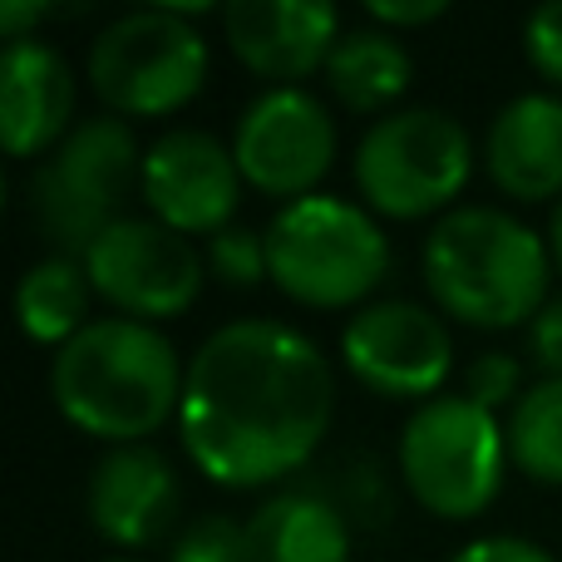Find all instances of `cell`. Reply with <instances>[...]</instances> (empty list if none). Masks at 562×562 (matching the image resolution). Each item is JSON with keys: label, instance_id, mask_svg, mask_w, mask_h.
Returning <instances> with one entry per match:
<instances>
[{"label": "cell", "instance_id": "5bb4252c", "mask_svg": "<svg viewBox=\"0 0 562 562\" xmlns=\"http://www.w3.org/2000/svg\"><path fill=\"white\" fill-rule=\"evenodd\" d=\"M89 524L114 548H154L173 533L183 514V484H178L168 454L154 445H119L94 464L85 488Z\"/></svg>", "mask_w": 562, "mask_h": 562}, {"label": "cell", "instance_id": "5b68a950", "mask_svg": "<svg viewBox=\"0 0 562 562\" xmlns=\"http://www.w3.org/2000/svg\"><path fill=\"white\" fill-rule=\"evenodd\" d=\"M267 262L291 301L340 311L380 286V277L390 272V243L360 203L311 193L277 207L267 223Z\"/></svg>", "mask_w": 562, "mask_h": 562}, {"label": "cell", "instance_id": "7a4b0ae2", "mask_svg": "<svg viewBox=\"0 0 562 562\" xmlns=\"http://www.w3.org/2000/svg\"><path fill=\"white\" fill-rule=\"evenodd\" d=\"M188 366L148 321L99 316L55 350L49 395L59 415L104 445H144L183 405Z\"/></svg>", "mask_w": 562, "mask_h": 562}, {"label": "cell", "instance_id": "ac0fdd59", "mask_svg": "<svg viewBox=\"0 0 562 562\" xmlns=\"http://www.w3.org/2000/svg\"><path fill=\"white\" fill-rule=\"evenodd\" d=\"M409 75H415L409 49L380 25L346 30L326 59V85L350 114H395L390 104L409 89Z\"/></svg>", "mask_w": 562, "mask_h": 562}, {"label": "cell", "instance_id": "d4e9b609", "mask_svg": "<svg viewBox=\"0 0 562 562\" xmlns=\"http://www.w3.org/2000/svg\"><path fill=\"white\" fill-rule=\"evenodd\" d=\"M528 340H533V360L543 370V380H562V296H553L533 316Z\"/></svg>", "mask_w": 562, "mask_h": 562}, {"label": "cell", "instance_id": "3957f363", "mask_svg": "<svg viewBox=\"0 0 562 562\" xmlns=\"http://www.w3.org/2000/svg\"><path fill=\"white\" fill-rule=\"evenodd\" d=\"M548 237L504 207H454L425 243V281L445 316L479 330H508L548 306Z\"/></svg>", "mask_w": 562, "mask_h": 562}, {"label": "cell", "instance_id": "7402d4cb", "mask_svg": "<svg viewBox=\"0 0 562 562\" xmlns=\"http://www.w3.org/2000/svg\"><path fill=\"white\" fill-rule=\"evenodd\" d=\"M464 395L474 400L479 409H488V415L514 409L518 400L528 395L524 390V366H518L508 350H484V356H474V366L464 370Z\"/></svg>", "mask_w": 562, "mask_h": 562}, {"label": "cell", "instance_id": "ba28073f", "mask_svg": "<svg viewBox=\"0 0 562 562\" xmlns=\"http://www.w3.org/2000/svg\"><path fill=\"white\" fill-rule=\"evenodd\" d=\"M207 79V40L188 10L148 5L109 20L89 45V85L114 114L164 119L193 104Z\"/></svg>", "mask_w": 562, "mask_h": 562}, {"label": "cell", "instance_id": "4316f807", "mask_svg": "<svg viewBox=\"0 0 562 562\" xmlns=\"http://www.w3.org/2000/svg\"><path fill=\"white\" fill-rule=\"evenodd\" d=\"M445 0H370L366 15L375 20L380 30H390V35H400V30H415V25H429V20L445 15Z\"/></svg>", "mask_w": 562, "mask_h": 562}, {"label": "cell", "instance_id": "83f0119b", "mask_svg": "<svg viewBox=\"0 0 562 562\" xmlns=\"http://www.w3.org/2000/svg\"><path fill=\"white\" fill-rule=\"evenodd\" d=\"M49 15V5H0V35L10 40V45H15V40H30L25 35V25H40V20Z\"/></svg>", "mask_w": 562, "mask_h": 562}, {"label": "cell", "instance_id": "4fadbf2b", "mask_svg": "<svg viewBox=\"0 0 562 562\" xmlns=\"http://www.w3.org/2000/svg\"><path fill=\"white\" fill-rule=\"evenodd\" d=\"M223 40L252 75L272 89H301V79L326 69L340 30V15L326 0H233L217 10Z\"/></svg>", "mask_w": 562, "mask_h": 562}, {"label": "cell", "instance_id": "8fae6325", "mask_svg": "<svg viewBox=\"0 0 562 562\" xmlns=\"http://www.w3.org/2000/svg\"><path fill=\"white\" fill-rule=\"evenodd\" d=\"M346 370L385 400H435L454 366L449 326L419 301H370L340 330Z\"/></svg>", "mask_w": 562, "mask_h": 562}, {"label": "cell", "instance_id": "30bf717a", "mask_svg": "<svg viewBox=\"0 0 562 562\" xmlns=\"http://www.w3.org/2000/svg\"><path fill=\"white\" fill-rule=\"evenodd\" d=\"M233 158L247 188L296 203L336 164V119L306 89H267L237 119Z\"/></svg>", "mask_w": 562, "mask_h": 562}, {"label": "cell", "instance_id": "e0dca14e", "mask_svg": "<svg viewBox=\"0 0 562 562\" xmlns=\"http://www.w3.org/2000/svg\"><path fill=\"white\" fill-rule=\"evenodd\" d=\"M247 558L252 562H346L350 558V524L330 498L321 494H286L267 498L247 518Z\"/></svg>", "mask_w": 562, "mask_h": 562}, {"label": "cell", "instance_id": "44dd1931", "mask_svg": "<svg viewBox=\"0 0 562 562\" xmlns=\"http://www.w3.org/2000/svg\"><path fill=\"white\" fill-rule=\"evenodd\" d=\"M207 272L223 277L227 286H257L262 277H272V262H267V233H252V227H223V233L207 243Z\"/></svg>", "mask_w": 562, "mask_h": 562}, {"label": "cell", "instance_id": "6da1fadb", "mask_svg": "<svg viewBox=\"0 0 562 562\" xmlns=\"http://www.w3.org/2000/svg\"><path fill=\"white\" fill-rule=\"evenodd\" d=\"M330 415L336 375L316 340L281 321H233L188 360L178 429L198 474L262 488L316 454Z\"/></svg>", "mask_w": 562, "mask_h": 562}, {"label": "cell", "instance_id": "484cf974", "mask_svg": "<svg viewBox=\"0 0 562 562\" xmlns=\"http://www.w3.org/2000/svg\"><path fill=\"white\" fill-rule=\"evenodd\" d=\"M454 562H558V558L548 548L528 543V538L494 533V538H474L469 548H459Z\"/></svg>", "mask_w": 562, "mask_h": 562}, {"label": "cell", "instance_id": "2e32d148", "mask_svg": "<svg viewBox=\"0 0 562 562\" xmlns=\"http://www.w3.org/2000/svg\"><path fill=\"white\" fill-rule=\"evenodd\" d=\"M484 164L518 203H562V99L543 89L508 99L488 124Z\"/></svg>", "mask_w": 562, "mask_h": 562}, {"label": "cell", "instance_id": "8992f818", "mask_svg": "<svg viewBox=\"0 0 562 562\" xmlns=\"http://www.w3.org/2000/svg\"><path fill=\"white\" fill-rule=\"evenodd\" d=\"M504 419L479 409L469 395H435L405 419L400 479L425 514L449 518V524L484 514L504 488Z\"/></svg>", "mask_w": 562, "mask_h": 562}, {"label": "cell", "instance_id": "ffe728a7", "mask_svg": "<svg viewBox=\"0 0 562 562\" xmlns=\"http://www.w3.org/2000/svg\"><path fill=\"white\" fill-rule=\"evenodd\" d=\"M508 459L533 484H562V380H538L504 419Z\"/></svg>", "mask_w": 562, "mask_h": 562}, {"label": "cell", "instance_id": "f1b7e54d", "mask_svg": "<svg viewBox=\"0 0 562 562\" xmlns=\"http://www.w3.org/2000/svg\"><path fill=\"white\" fill-rule=\"evenodd\" d=\"M548 257H553V267L562 272V203L553 207V223H548Z\"/></svg>", "mask_w": 562, "mask_h": 562}, {"label": "cell", "instance_id": "603a6c76", "mask_svg": "<svg viewBox=\"0 0 562 562\" xmlns=\"http://www.w3.org/2000/svg\"><path fill=\"white\" fill-rule=\"evenodd\" d=\"M168 562H252L247 558V528L223 514H207L178 533Z\"/></svg>", "mask_w": 562, "mask_h": 562}, {"label": "cell", "instance_id": "f546056e", "mask_svg": "<svg viewBox=\"0 0 562 562\" xmlns=\"http://www.w3.org/2000/svg\"><path fill=\"white\" fill-rule=\"evenodd\" d=\"M104 562H134V558H104Z\"/></svg>", "mask_w": 562, "mask_h": 562}, {"label": "cell", "instance_id": "52a82bcc", "mask_svg": "<svg viewBox=\"0 0 562 562\" xmlns=\"http://www.w3.org/2000/svg\"><path fill=\"white\" fill-rule=\"evenodd\" d=\"M474 173V138L445 109H395L356 144V188L380 217H435L464 193ZM454 213V207H449Z\"/></svg>", "mask_w": 562, "mask_h": 562}, {"label": "cell", "instance_id": "9c48e42d", "mask_svg": "<svg viewBox=\"0 0 562 562\" xmlns=\"http://www.w3.org/2000/svg\"><path fill=\"white\" fill-rule=\"evenodd\" d=\"M85 272L94 296H104L119 316L158 326L198 301L207 257L158 217H124L85 252Z\"/></svg>", "mask_w": 562, "mask_h": 562}, {"label": "cell", "instance_id": "277c9868", "mask_svg": "<svg viewBox=\"0 0 562 562\" xmlns=\"http://www.w3.org/2000/svg\"><path fill=\"white\" fill-rule=\"evenodd\" d=\"M138 173H144V148L124 119H79L65 144H55L30 168L25 188L30 217L55 257L85 262L89 247L114 223H124L128 188H138Z\"/></svg>", "mask_w": 562, "mask_h": 562}, {"label": "cell", "instance_id": "9a60e30c", "mask_svg": "<svg viewBox=\"0 0 562 562\" xmlns=\"http://www.w3.org/2000/svg\"><path fill=\"white\" fill-rule=\"evenodd\" d=\"M75 128V69L45 40H15L0 55V144L10 158H45Z\"/></svg>", "mask_w": 562, "mask_h": 562}, {"label": "cell", "instance_id": "7c38bea8", "mask_svg": "<svg viewBox=\"0 0 562 562\" xmlns=\"http://www.w3.org/2000/svg\"><path fill=\"white\" fill-rule=\"evenodd\" d=\"M148 213L183 237H217L233 227L237 198H243V168L233 148L217 144L203 128H168L144 148V173H138Z\"/></svg>", "mask_w": 562, "mask_h": 562}, {"label": "cell", "instance_id": "d6986e66", "mask_svg": "<svg viewBox=\"0 0 562 562\" xmlns=\"http://www.w3.org/2000/svg\"><path fill=\"white\" fill-rule=\"evenodd\" d=\"M89 301H94V281L75 257H45L15 286V311L25 336L35 346H55V350L69 346L89 326Z\"/></svg>", "mask_w": 562, "mask_h": 562}, {"label": "cell", "instance_id": "cb8c5ba5", "mask_svg": "<svg viewBox=\"0 0 562 562\" xmlns=\"http://www.w3.org/2000/svg\"><path fill=\"white\" fill-rule=\"evenodd\" d=\"M524 55L548 85H562V0H543L524 25Z\"/></svg>", "mask_w": 562, "mask_h": 562}]
</instances>
